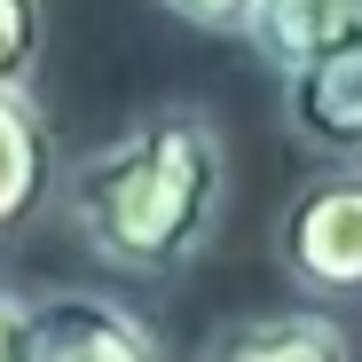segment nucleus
<instances>
[{"label": "nucleus", "instance_id": "obj_1", "mask_svg": "<svg viewBox=\"0 0 362 362\" xmlns=\"http://www.w3.org/2000/svg\"><path fill=\"white\" fill-rule=\"evenodd\" d=\"M55 213L110 276H189L228 221V134L205 103H150L79 150L55 181Z\"/></svg>", "mask_w": 362, "mask_h": 362}, {"label": "nucleus", "instance_id": "obj_2", "mask_svg": "<svg viewBox=\"0 0 362 362\" xmlns=\"http://www.w3.org/2000/svg\"><path fill=\"white\" fill-rule=\"evenodd\" d=\"M276 268L315 308H362V165L331 158L268 228Z\"/></svg>", "mask_w": 362, "mask_h": 362}, {"label": "nucleus", "instance_id": "obj_3", "mask_svg": "<svg viewBox=\"0 0 362 362\" xmlns=\"http://www.w3.org/2000/svg\"><path fill=\"white\" fill-rule=\"evenodd\" d=\"M32 362H165V339L110 291H40L32 299Z\"/></svg>", "mask_w": 362, "mask_h": 362}, {"label": "nucleus", "instance_id": "obj_4", "mask_svg": "<svg viewBox=\"0 0 362 362\" xmlns=\"http://www.w3.org/2000/svg\"><path fill=\"white\" fill-rule=\"evenodd\" d=\"M55 181H64V150L47 110L32 103V87H0V245L55 205Z\"/></svg>", "mask_w": 362, "mask_h": 362}, {"label": "nucleus", "instance_id": "obj_5", "mask_svg": "<svg viewBox=\"0 0 362 362\" xmlns=\"http://www.w3.org/2000/svg\"><path fill=\"white\" fill-rule=\"evenodd\" d=\"M245 40L284 79L315 71V64H339V55H362V0H260Z\"/></svg>", "mask_w": 362, "mask_h": 362}, {"label": "nucleus", "instance_id": "obj_6", "mask_svg": "<svg viewBox=\"0 0 362 362\" xmlns=\"http://www.w3.org/2000/svg\"><path fill=\"white\" fill-rule=\"evenodd\" d=\"M197 362H354V339L331 308H268V315H228Z\"/></svg>", "mask_w": 362, "mask_h": 362}, {"label": "nucleus", "instance_id": "obj_7", "mask_svg": "<svg viewBox=\"0 0 362 362\" xmlns=\"http://www.w3.org/2000/svg\"><path fill=\"white\" fill-rule=\"evenodd\" d=\"M284 127L308 142V150H323V158L362 165V55L291 71L284 79Z\"/></svg>", "mask_w": 362, "mask_h": 362}, {"label": "nucleus", "instance_id": "obj_8", "mask_svg": "<svg viewBox=\"0 0 362 362\" xmlns=\"http://www.w3.org/2000/svg\"><path fill=\"white\" fill-rule=\"evenodd\" d=\"M47 47V0H0V87H32Z\"/></svg>", "mask_w": 362, "mask_h": 362}, {"label": "nucleus", "instance_id": "obj_9", "mask_svg": "<svg viewBox=\"0 0 362 362\" xmlns=\"http://www.w3.org/2000/svg\"><path fill=\"white\" fill-rule=\"evenodd\" d=\"M158 8L181 16V24H197V32H236V40H245V24H252L260 0H158Z\"/></svg>", "mask_w": 362, "mask_h": 362}, {"label": "nucleus", "instance_id": "obj_10", "mask_svg": "<svg viewBox=\"0 0 362 362\" xmlns=\"http://www.w3.org/2000/svg\"><path fill=\"white\" fill-rule=\"evenodd\" d=\"M0 362H32V291L0 284Z\"/></svg>", "mask_w": 362, "mask_h": 362}]
</instances>
